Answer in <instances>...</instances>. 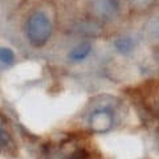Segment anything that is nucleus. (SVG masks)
Wrapping results in <instances>:
<instances>
[{"mask_svg":"<svg viewBox=\"0 0 159 159\" xmlns=\"http://www.w3.org/2000/svg\"><path fill=\"white\" fill-rule=\"evenodd\" d=\"M52 34V23L43 12H34L28 17L25 24V36L33 47L45 45Z\"/></svg>","mask_w":159,"mask_h":159,"instance_id":"f257e3e1","label":"nucleus"},{"mask_svg":"<svg viewBox=\"0 0 159 159\" xmlns=\"http://www.w3.org/2000/svg\"><path fill=\"white\" fill-rule=\"evenodd\" d=\"M89 121L93 131L107 133L113 126V114L109 110H97L90 116Z\"/></svg>","mask_w":159,"mask_h":159,"instance_id":"f03ea898","label":"nucleus"},{"mask_svg":"<svg viewBox=\"0 0 159 159\" xmlns=\"http://www.w3.org/2000/svg\"><path fill=\"white\" fill-rule=\"evenodd\" d=\"M15 62V53L12 49L0 47V70L8 69Z\"/></svg>","mask_w":159,"mask_h":159,"instance_id":"39448f33","label":"nucleus"},{"mask_svg":"<svg viewBox=\"0 0 159 159\" xmlns=\"http://www.w3.org/2000/svg\"><path fill=\"white\" fill-rule=\"evenodd\" d=\"M134 47V41L130 39V37H119L117 41H116V48L118 49L119 52H122V53H127V52H130L131 49Z\"/></svg>","mask_w":159,"mask_h":159,"instance_id":"423d86ee","label":"nucleus"},{"mask_svg":"<svg viewBox=\"0 0 159 159\" xmlns=\"http://www.w3.org/2000/svg\"><path fill=\"white\" fill-rule=\"evenodd\" d=\"M13 147V141L9 131L7 130L2 116H0V150L3 151H11Z\"/></svg>","mask_w":159,"mask_h":159,"instance_id":"20e7f679","label":"nucleus"},{"mask_svg":"<svg viewBox=\"0 0 159 159\" xmlns=\"http://www.w3.org/2000/svg\"><path fill=\"white\" fill-rule=\"evenodd\" d=\"M92 52V45L89 43H82L77 45L76 48H73L70 52H69L68 57L72 60V61H82L85 60Z\"/></svg>","mask_w":159,"mask_h":159,"instance_id":"7ed1b4c3","label":"nucleus"}]
</instances>
